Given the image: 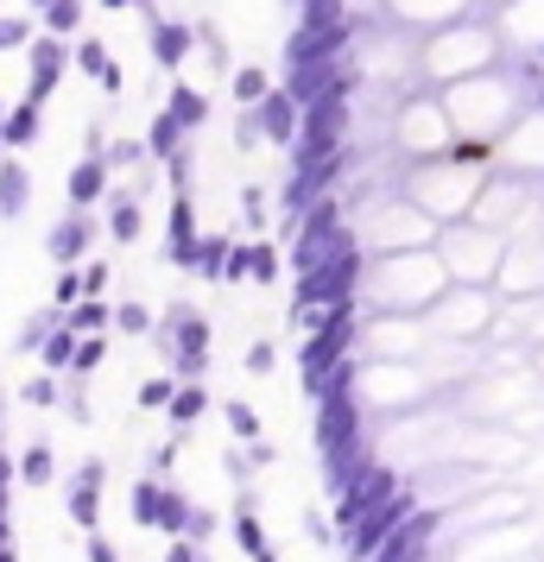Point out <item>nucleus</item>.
I'll return each instance as SVG.
<instances>
[{
	"instance_id": "f257e3e1",
	"label": "nucleus",
	"mask_w": 544,
	"mask_h": 562,
	"mask_svg": "<svg viewBox=\"0 0 544 562\" xmlns=\"http://www.w3.org/2000/svg\"><path fill=\"white\" fill-rule=\"evenodd\" d=\"M153 52H158V64H178V57L190 52V38H184V26H158V32H153Z\"/></svg>"
},
{
	"instance_id": "f03ea898",
	"label": "nucleus",
	"mask_w": 544,
	"mask_h": 562,
	"mask_svg": "<svg viewBox=\"0 0 544 562\" xmlns=\"http://www.w3.org/2000/svg\"><path fill=\"white\" fill-rule=\"evenodd\" d=\"M52 26H57V32L77 26V0H52Z\"/></svg>"
},
{
	"instance_id": "7ed1b4c3",
	"label": "nucleus",
	"mask_w": 544,
	"mask_h": 562,
	"mask_svg": "<svg viewBox=\"0 0 544 562\" xmlns=\"http://www.w3.org/2000/svg\"><path fill=\"white\" fill-rule=\"evenodd\" d=\"M259 95H266V77H259V70H247V77H241V102H259Z\"/></svg>"
}]
</instances>
